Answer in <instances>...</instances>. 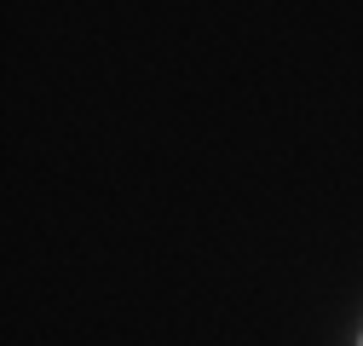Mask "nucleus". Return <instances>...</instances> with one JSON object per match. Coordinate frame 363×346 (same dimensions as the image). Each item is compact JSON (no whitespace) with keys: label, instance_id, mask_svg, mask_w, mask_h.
I'll return each instance as SVG.
<instances>
[]
</instances>
